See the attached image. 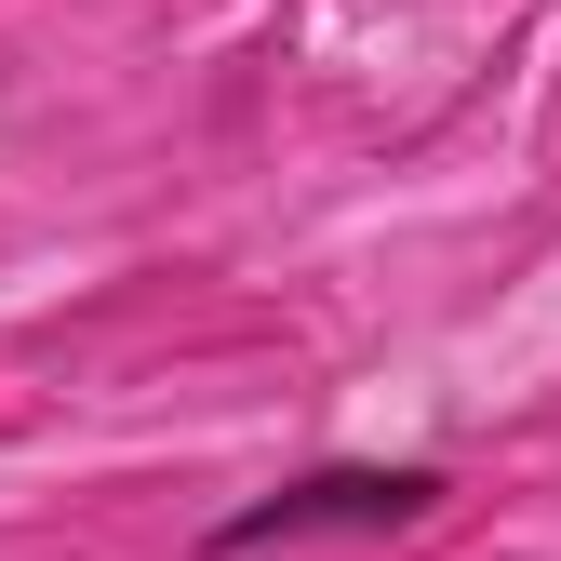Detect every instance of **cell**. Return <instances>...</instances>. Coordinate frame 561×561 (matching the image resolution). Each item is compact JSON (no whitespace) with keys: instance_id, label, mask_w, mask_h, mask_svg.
Masks as SVG:
<instances>
[{"instance_id":"cell-1","label":"cell","mask_w":561,"mask_h":561,"mask_svg":"<svg viewBox=\"0 0 561 561\" xmlns=\"http://www.w3.org/2000/svg\"><path fill=\"white\" fill-rule=\"evenodd\" d=\"M428 508H442V468H295L280 495H254L201 535V561H254V548H308V535H401Z\"/></svg>"}]
</instances>
